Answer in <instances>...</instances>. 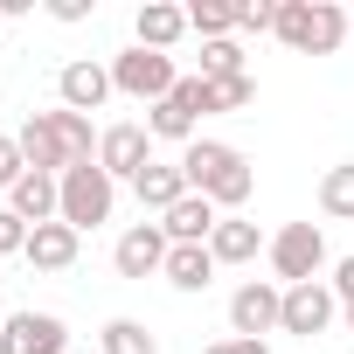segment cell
<instances>
[{"label":"cell","instance_id":"6da1fadb","mask_svg":"<svg viewBox=\"0 0 354 354\" xmlns=\"http://www.w3.org/2000/svg\"><path fill=\"white\" fill-rule=\"evenodd\" d=\"M21 139V153H28V167L35 174H56V181H63V174L70 167H91L97 160V139H91V118L84 111H28V125L15 132Z\"/></svg>","mask_w":354,"mask_h":354},{"label":"cell","instance_id":"7a4b0ae2","mask_svg":"<svg viewBox=\"0 0 354 354\" xmlns=\"http://www.w3.org/2000/svg\"><path fill=\"white\" fill-rule=\"evenodd\" d=\"M181 174H188V195H209L216 209H243L250 188H257L250 160H243L236 146H223V139H195V146L181 153Z\"/></svg>","mask_w":354,"mask_h":354},{"label":"cell","instance_id":"3957f363","mask_svg":"<svg viewBox=\"0 0 354 354\" xmlns=\"http://www.w3.org/2000/svg\"><path fill=\"white\" fill-rule=\"evenodd\" d=\"M347 15L333 8V0H278V42L285 49H299V56H333L340 42H347Z\"/></svg>","mask_w":354,"mask_h":354},{"label":"cell","instance_id":"277c9868","mask_svg":"<svg viewBox=\"0 0 354 354\" xmlns=\"http://www.w3.org/2000/svg\"><path fill=\"white\" fill-rule=\"evenodd\" d=\"M111 202H118V181L91 160V167H70L63 174V216L56 223H70L77 236L84 230H97V223H111Z\"/></svg>","mask_w":354,"mask_h":354},{"label":"cell","instance_id":"5b68a950","mask_svg":"<svg viewBox=\"0 0 354 354\" xmlns=\"http://www.w3.org/2000/svg\"><path fill=\"white\" fill-rule=\"evenodd\" d=\"M174 84H181V70H174V56H160V49H125V56H111V91H125V97H139V104H160V97H174Z\"/></svg>","mask_w":354,"mask_h":354},{"label":"cell","instance_id":"8992f818","mask_svg":"<svg viewBox=\"0 0 354 354\" xmlns=\"http://www.w3.org/2000/svg\"><path fill=\"white\" fill-rule=\"evenodd\" d=\"M319 264H326V236H319V223H285V230L271 236V271L285 278V292H292V285H313Z\"/></svg>","mask_w":354,"mask_h":354},{"label":"cell","instance_id":"52a82bcc","mask_svg":"<svg viewBox=\"0 0 354 354\" xmlns=\"http://www.w3.org/2000/svg\"><path fill=\"white\" fill-rule=\"evenodd\" d=\"M278 319H285V285H264V278L236 285V299H230V333L236 340H264Z\"/></svg>","mask_w":354,"mask_h":354},{"label":"cell","instance_id":"ba28073f","mask_svg":"<svg viewBox=\"0 0 354 354\" xmlns=\"http://www.w3.org/2000/svg\"><path fill=\"white\" fill-rule=\"evenodd\" d=\"M97 167L111 174V181H139V174L153 167V132L146 125H104L97 132Z\"/></svg>","mask_w":354,"mask_h":354},{"label":"cell","instance_id":"9c48e42d","mask_svg":"<svg viewBox=\"0 0 354 354\" xmlns=\"http://www.w3.org/2000/svg\"><path fill=\"white\" fill-rule=\"evenodd\" d=\"M70 347V326L56 313H8L0 326V354H63Z\"/></svg>","mask_w":354,"mask_h":354},{"label":"cell","instance_id":"30bf717a","mask_svg":"<svg viewBox=\"0 0 354 354\" xmlns=\"http://www.w3.org/2000/svg\"><path fill=\"white\" fill-rule=\"evenodd\" d=\"M333 313H340V299H333V285L326 278H313V285H292L285 292V333H299V340H313V333H326L333 326Z\"/></svg>","mask_w":354,"mask_h":354},{"label":"cell","instance_id":"8fae6325","mask_svg":"<svg viewBox=\"0 0 354 354\" xmlns=\"http://www.w3.org/2000/svg\"><path fill=\"white\" fill-rule=\"evenodd\" d=\"M167 230L160 223H139V230H125L118 236V250H111V264H118V278H160L167 271Z\"/></svg>","mask_w":354,"mask_h":354},{"label":"cell","instance_id":"7c38bea8","mask_svg":"<svg viewBox=\"0 0 354 354\" xmlns=\"http://www.w3.org/2000/svg\"><path fill=\"white\" fill-rule=\"evenodd\" d=\"M8 209L28 223V230H42V223H56L63 216V181H56V174H21V181H15V195H8Z\"/></svg>","mask_w":354,"mask_h":354},{"label":"cell","instance_id":"4fadbf2b","mask_svg":"<svg viewBox=\"0 0 354 354\" xmlns=\"http://www.w3.org/2000/svg\"><path fill=\"white\" fill-rule=\"evenodd\" d=\"M216 223H223V209H216L209 195H181V202L160 216L167 243H209V236H216Z\"/></svg>","mask_w":354,"mask_h":354},{"label":"cell","instance_id":"5bb4252c","mask_svg":"<svg viewBox=\"0 0 354 354\" xmlns=\"http://www.w3.org/2000/svg\"><path fill=\"white\" fill-rule=\"evenodd\" d=\"M56 97H63V111H97V104L111 97V70H104V63H63Z\"/></svg>","mask_w":354,"mask_h":354},{"label":"cell","instance_id":"9a60e30c","mask_svg":"<svg viewBox=\"0 0 354 354\" xmlns=\"http://www.w3.org/2000/svg\"><path fill=\"white\" fill-rule=\"evenodd\" d=\"M77 250H84V236H77L70 223H42V230H28V250H21V257H28L35 271H70Z\"/></svg>","mask_w":354,"mask_h":354},{"label":"cell","instance_id":"2e32d148","mask_svg":"<svg viewBox=\"0 0 354 354\" xmlns=\"http://www.w3.org/2000/svg\"><path fill=\"white\" fill-rule=\"evenodd\" d=\"M132 28H139V49H160V56H167L174 42L188 35V8H167V0H146Z\"/></svg>","mask_w":354,"mask_h":354},{"label":"cell","instance_id":"e0dca14e","mask_svg":"<svg viewBox=\"0 0 354 354\" xmlns=\"http://www.w3.org/2000/svg\"><path fill=\"white\" fill-rule=\"evenodd\" d=\"M160 278H167L174 292H209V278H216V257H209V243H174Z\"/></svg>","mask_w":354,"mask_h":354},{"label":"cell","instance_id":"ac0fdd59","mask_svg":"<svg viewBox=\"0 0 354 354\" xmlns=\"http://www.w3.org/2000/svg\"><path fill=\"white\" fill-rule=\"evenodd\" d=\"M257 250H271V243H264L257 223H243V216H223L216 236H209V257H216V264H250Z\"/></svg>","mask_w":354,"mask_h":354},{"label":"cell","instance_id":"d6986e66","mask_svg":"<svg viewBox=\"0 0 354 354\" xmlns=\"http://www.w3.org/2000/svg\"><path fill=\"white\" fill-rule=\"evenodd\" d=\"M132 195H139V209H160V216H167L174 202L188 195V174H181V160H174V167H160V160H153V167L139 174V181H132Z\"/></svg>","mask_w":354,"mask_h":354},{"label":"cell","instance_id":"ffe728a7","mask_svg":"<svg viewBox=\"0 0 354 354\" xmlns=\"http://www.w3.org/2000/svg\"><path fill=\"white\" fill-rule=\"evenodd\" d=\"M188 35L230 42V35H236V8H230V0H195V8H188Z\"/></svg>","mask_w":354,"mask_h":354},{"label":"cell","instance_id":"44dd1931","mask_svg":"<svg viewBox=\"0 0 354 354\" xmlns=\"http://www.w3.org/2000/svg\"><path fill=\"white\" fill-rule=\"evenodd\" d=\"M146 132H153V139H188V146H195V111H188L181 97H160V104L146 111Z\"/></svg>","mask_w":354,"mask_h":354},{"label":"cell","instance_id":"7402d4cb","mask_svg":"<svg viewBox=\"0 0 354 354\" xmlns=\"http://www.w3.org/2000/svg\"><path fill=\"white\" fill-rule=\"evenodd\" d=\"M104 354H160V333H146V319H111Z\"/></svg>","mask_w":354,"mask_h":354},{"label":"cell","instance_id":"603a6c76","mask_svg":"<svg viewBox=\"0 0 354 354\" xmlns=\"http://www.w3.org/2000/svg\"><path fill=\"white\" fill-rule=\"evenodd\" d=\"M319 209L326 216H354V160H340L326 181H319Z\"/></svg>","mask_w":354,"mask_h":354},{"label":"cell","instance_id":"cb8c5ba5","mask_svg":"<svg viewBox=\"0 0 354 354\" xmlns=\"http://www.w3.org/2000/svg\"><path fill=\"white\" fill-rule=\"evenodd\" d=\"M202 77H209V84L250 77V70H243V49H236V42H202Z\"/></svg>","mask_w":354,"mask_h":354},{"label":"cell","instance_id":"d4e9b609","mask_svg":"<svg viewBox=\"0 0 354 354\" xmlns=\"http://www.w3.org/2000/svg\"><path fill=\"white\" fill-rule=\"evenodd\" d=\"M209 84V77H202ZM257 97V77H223V84H209V111H243Z\"/></svg>","mask_w":354,"mask_h":354},{"label":"cell","instance_id":"484cf974","mask_svg":"<svg viewBox=\"0 0 354 354\" xmlns=\"http://www.w3.org/2000/svg\"><path fill=\"white\" fill-rule=\"evenodd\" d=\"M28 174V153H21V139H0V188L15 195V181Z\"/></svg>","mask_w":354,"mask_h":354},{"label":"cell","instance_id":"4316f807","mask_svg":"<svg viewBox=\"0 0 354 354\" xmlns=\"http://www.w3.org/2000/svg\"><path fill=\"white\" fill-rule=\"evenodd\" d=\"M21 250H28V223L15 209H0V257H21Z\"/></svg>","mask_w":354,"mask_h":354},{"label":"cell","instance_id":"83f0119b","mask_svg":"<svg viewBox=\"0 0 354 354\" xmlns=\"http://www.w3.org/2000/svg\"><path fill=\"white\" fill-rule=\"evenodd\" d=\"M236 28H278V8H271V0H243V8H236Z\"/></svg>","mask_w":354,"mask_h":354},{"label":"cell","instance_id":"f1b7e54d","mask_svg":"<svg viewBox=\"0 0 354 354\" xmlns=\"http://www.w3.org/2000/svg\"><path fill=\"white\" fill-rule=\"evenodd\" d=\"M326 285H333V299H340V306H354V257H340Z\"/></svg>","mask_w":354,"mask_h":354},{"label":"cell","instance_id":"f546056e","mask_svg":"<svg viewBox=\"0 0 354 354\" xmlns=\"http://www.w3.org/2000/svg\"><path fill=\"white\" fill-rule=\"evenodd\" d=\"M202 354H271L264 340H216V347H202Z\"/></svg>","mask_w":354,"mask_h":354},{"label":"cell","instance_id":"4dcf8cb0","mask_svg":"<svg viewBox=\"0 0 354 354\" xmlns=\"http://www.w3.org/2000/svg\"><path fill=\"white\" fill-rule=\"evenodd\" d=\"M49 15H56V21H84L91 8H84V0H49Z\"/></svg>","mask_w":354,"mask_h":354},{"label":"cell","instance_id":"1f68e13d","mask_svg":"<svg viewBox=\"0 0 354 354\" xmlns=\"http://www.w3.org/2000/svg\"><path fill=\"white\" fill-rule=\"evenodd\" d=\"M340 313H347V333H354V306H340Z\"/></svg>","mask_w":354,"mask_h":354},{"label":"cell","instance_id":"d6a6232c","mask_svg":"<svg viewBox=\"0 0 354 354\" xmlns=\"http://www.w3.org/2000/svg\"><path fill=\"white\" fill-rule=\"evenodd\" d=\"M0 326H8V319H0Z\"/></svg>","mask_w":354,"mask_h":354}]
</instances>
